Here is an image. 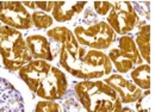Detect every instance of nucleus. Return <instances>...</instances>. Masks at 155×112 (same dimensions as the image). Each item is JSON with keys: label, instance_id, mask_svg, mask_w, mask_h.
I'll return each mask as SVG.
<instances>
[{"label": "nucleus", "instance_id": "obj_23", "mask_svg": "<svg viewBox=\"0 0 155 112\" xmlns=\"http://www.w3.org/2000/svg\"><path fill=\"white\" fill-rule=\"evenodd\" d=\"M120 112H135V110H134V109H130V107H128V106H123Z\"/></svg>", "mask_w": 155, "mask_h": 112}, {"label": "nucleus", "instance_id": "obj_8", "mask_svg": "<svg viewBox=\"0 0 155 112\" xmlns=\"http://www.w3.org/2000/svg\"><path fill=\"white\" fill-rule=\"evenodd\" d=\"M0 23L19 31L32 28L31 13L21 1H0Z\"/></svg>", "mask_w": 155, "mask_h": 112}, {"label": "nucleus", "instance_id": "obj_16", "mask_svg": "<svg viewBox=\"0 0 155 112\" xmlns=\"http://www.w3.org/2000/svg\"><path fill=\"white\" fill-rule=\"evenodd\" d=\"M31 21H32V26L37 28L39 30H43V29L50 28L54 23V19L49 13H45L42 11H34L31 13Z\"/></svg>", "mask_w": 155, "mask_h": 112}, {"label": "nucleus", "instance_id": "obj_15", "mask_svg": "<svg viewBox=\"0 0 155 112\" xmlns=\"http://www.w3.org/2000/svg\"><path fill=\"white\" fill-rule=\"evenodd\" d=\"M130 79L138 88L147 91L150 88V67L148 63H142L130 72Z\"/></svg>", "mask_w": 155, "mask_h": 112}, {"label": "nucleus", "instance_id": "obj_9", "mask_svg": "<svg viewBox=\"0 0 155 112\" xmlns=\"http://www.w3.org/2000/svg\"><path fill=\"white\" fill-rule=\"evenodd\" d=\"M115 92H116L123 104H134L142 95L143 91L138 88L135 84L120 74H112L104 80Z\"/></svg>", "mask_w": 155, "mask_h": 112}, {"label": "nucleus", "instance_id": "obj_2", "mask_svg": "<svg viewBox=\"0 0 155 112\" xmlns=\"http://www.w3.org/2000/svg\"><path fill=\"white\" fill-rule=\"evenodd\" d=\"M58 56L60 66L67 73L81 80H98L109 75L114 69L105 53L81 45L74 53L60 49Z\"/></svg>", "mask_w": 155, "mask_h": 112}, {"label": "nucleus", "instance_id": "obj_18", "mask_svg": "<svg viewBox=\"0 0 155 112\" xmlns=\"http://www.w3.org/2000/svg\"><path fill=\"white\" fill-rule=\"evenodd\" d=\"M135 112H150V92L144 91L137 99L135 105Z\"/></svg>", "mask_w": 155, "mask_h": 112}, {"label": "nucleus", "instance_id": "obj_11", "mask_svg": "<svg viewBox=\"0 0 155 112\" xmlns=\"http://www.w3.org/2000/svg\"><path fill=\"white\" fill-rule=\"evenodd\" d=\"M0 112H25L20 92L4 77H0Z\"/></svg>", "mask_w": 155, "mask_h": 112}, {"label": "nucleus", "instance_id": "obj_6", "mask_svg": "<svg viewBox=\"0 0 155 112\" xmlns=\"http://www.w3.org/2000/svg\"><path fill=\"white\" fill-rule=\"evenodd\" d=\"M107 57L119 74L129 73L135 67L143 63V58L138 53L134 37L130 35H124L118 38L117 48L111 49Z\"/></svg>", "mask_w": 155, "mask_h": 112}, {"label": "nucleus", "instance_id": "obj_14", "mask_svg": "<svg viewBox=\"0 0 155 112\" xmlns=\"http://www.w3.org/2000/svg\"><path fill=\"white\" fill-rule=\"evenodd\" d=\"M138 30L135 35V44L138 49V53L143 61L149 64L150 62V25L144 24L143 21L140 20L137 25Z\"/></svg>", "mask_w": 155, "mask_h": 112}, {"label": "nucleus", "instance_id": "obj_22", "mask_svg": "<svg viewBox=\"0 0 155 112\" xmlns=\"http://www.w3.org/2000/svg\"><path fill=\"white\" fill-rule=\"evenodd\" d=\"M35 2V8L36 11H42L45 13H49L53 11L54 7V1H34Z\"/></svg>", "mask_w": 155, "mask_h": 112}, {"label": "nucleus", "instance_id": "obj_3", "mask_svg": "<svg viewBox=\"0 0 155 112\" xmlns=\"http://www.w3.org/2000/svg\"><path fill=\"white\" fill-rule=\"evenodd\" d=\"M73 88L86 112H120L123 107L119 95L101 80H81Z\"/></svg>", "mask_w": 155, "mask_h": 112}, {"label": "nucleus", "instance_id": "obj_13", "mask_svg": "<svg viewBox=\"0 0 155 112\" xmlns=\"http://www.w3.org/2000/svg\"><path fill=\"white\" fill-rule=\"evenodd\" d=\"M25 42L34 60H43V61L51 62L55 58L53 54L51 44L45 36L30 35V36H26Z\"/></svg>", "mask_w": 155, "mask_h": 112}, {"label": "nucleus", "instance_id": "obj_17", "mask_svg": "<svg viewBox=\"0 0 155 112\" xmlns=\"http://www.w3.org/2000/svg\"><path fill=\"white\" fill-rule=\"evenodd\" d=\"M35 112H63V110L58 101L39 100L36 104Z\"/></svg>", "mask_w": 155, "mask_h": 112}, {"label": "nucleus", "instance_id": "obj_4", "mask_svg": "<svg viewBox=\"0 0 155 112\" xmlns=\"http://www.w3.org/2000/svg\"><path fill=\"white\" fill-rule=\"evenodd\" d=\"M0 56L4 67L11 73L19 72L21 67L32 60L23 34L5 25L0 26Z\"/></svg>", "mask_w": 155, "mask_h": 112}, {"label": "nucleus", "instance_id": "obj_5", "mask_svg": "<svg viewBox=\"0 0 155 112\" xmlns=\"http://www.w3.org/2000/svg\"><path fill=\"white\" fill-rule=\"evenodd\" d=\"M73 35L81 47L99 51L109 49L117 42L116 32L105 20H99L87 26L75 25Z\"/></svg>", "mask_w": 155, "mask_h": 112}, {"label": "nucleus", "instance_id": "obj_20", "mask_svg": "<svg viewBox=\"0 0 155 112\" xmlns=\"http://www.w3.org/2000/svg\"><path fill=\"white\" fill-rule=\"evenodd\" d=\"M112 8V1H96L93 2V11L97 16H107Z\"/></svg>", "mask_w": 155, "mask_h": 112}, {"label": "nucleus", "instance_id": "obj_1", "mask_svg": "<svg viewBox=\"0 0 155 112\" xmlns=\"http://www.w3.org/2000/svg\"><path fill=\"white\" fill-rule=\"evenodd\" d=\"M18 75L42 100L58 101L64 98L69 88L66 74L48 61L31 60L20 68Z\"/></svg>", "mask_w": 155, "mask_h": 112}, {"label": "nucleus", "instance_id": "obj_7", "mask_svg": "<svg viewBox=\"0 0 155 112\" xmlns=\"http://www.w3.org/2000/svg\"><path fill=\"white\" fill-rule=\"evenodd\" d=\"M140 20L131 1H112V8L106 16V23L119 36L133 32Z\"/></svg>", "mask_w": 155, "mask_h": 112}, {"label": "nucleus", "instance_id": "obj_24", "mask_svg": "<svg viewBox=\"0 0 155 112\" xmlns=\"http://www.w3.org/2000/svg\"><path fill=\"white\" fill-rule=\"evenodd\" d=\"M1 25H2V24H1V23H0V26H1Z\"/></svg>", "mask_w": 155, "mask_h": 112}, {"label": "nucleus", "instance_id": "obj_10", "mask_svg": "<svg viewBox=\"0 0 155 112\" xmlns=\"http://www.w3.org/2000/svg\"><path fill=\"white\" fill-rule=\"evenodd\" d=\"M45 37L49 39L51 44L54 57L58 55L60 49H64L69 53H73L78 50V48L80 47L77 38L73 35V31H71L66 26H56L48 30Z\"/></svg>", "mask_w": 155, "mask_h": 112}, {"label": "nucleus", "instance_id": "obj_12", "mask_svg": "<svg viewBox=\"0 0 155 112\" xmlns=\"http://www.w3.org/2000/svg\"><path fill=\"white\" fill-rule=\"evenodd\" d=\"M86 1H54V7L51 11V17L54 20L64 23L69 21L75 16H79L85 10Z\"/></svg>", "mask_w": 155, "mask_h": 112}, {"label": "nucleus", "instance_id": "obj_19", "mask_svg": "<svg viewBox=\"0 0 155 112\" xmlns=\"http://www.w3.org/2000/svg\"><path fill=\"white\" fill-rule=\"evenodd\" d=\"M99 21L97 19V15L94 13L93 10H84L82 15L80 18H78V21L75 25H80V26H87V25H92Z\"/></svg>", "mask_w": 155, "mask_h": 112}, {"label": "nucleus", "instance_id": "obj_21", "mask_svg": "<svg viewBox=\"0 0 155 112\" xmlns=\"http://www.w3.org/2000/svg\"><path fill=\"white\" fill-rule=\"evenodd\" d=\"M61 107H62L63 112H86L84 110V107L81 106V104H80V103H77V101H75L74 99H72V98L64 100Z\"/></svg>", "mask_w": 155, "mask_h": 112}]
</instances>
